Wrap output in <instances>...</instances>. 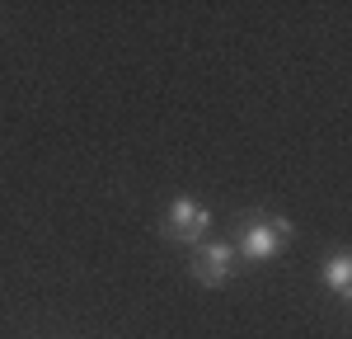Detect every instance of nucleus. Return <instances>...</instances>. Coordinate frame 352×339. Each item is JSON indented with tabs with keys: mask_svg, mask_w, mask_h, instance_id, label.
Masks as SVG:
<instances>
[{
	"mask_svg": "<svg viewBox=\"0 0 352 339\" xmlns=\"http://www.w3.org/2000/svg\"><path fill=\"white\" fill-rule=\"evenodd\" d=\"M287 240H292V222L287 217H258V222H249L240 231V259H254V264H263L272 254L287 250Z\"/></svg>",
	"mask_w": 352,
	"mask_h": 339,
	"instance_id": "f257e3e1",
	"label": "nucleus"
},
{
	"mask_svg": "<svg viewBox=\"0 0 352 339\" xmlns=\"http://www.w3.org/2000/svg\"><path fill=\"white\" fill-rule=\"evenodd\" d=\"M212 226V212L197 203V198H174L169 212H164V236L169 240H184V245H197Z\"/></svg>",
	"mask_w": 352,
	"mask_h": 339,
	"instance_id": "f03ea898",
	"label": "nucleus"
},
{
	"mask_svg": "<svg viewBox=\"0 0 352 339\" xmlns=\"http://www.w3.org/2000/svg\"><path fill=\"white\" fill-rule=\"evenodd\" d=\"M230 269H235V245L230 240H207L192 254V278L202 282V287H221V282L230 278Z\"/></svg>",
	"mask_w": 352,
	"mask_h": 339,
	"instance_id": "7ed1b4c3",
	"label": "nucleus"
},
{
	"mask_svg": "<svg viewBox=\"0 0 352 339\" xmlns=\"http://www.w3.org/2000/svg\"><path fill=\"white\" fill-rule=\"evenodd\" d=\"M324 282H329V292H333L338 302H352V259L348 254H333V259H329Z\"/></svg>",
	"mask_w": 352,
	"mask_h": 339,
	"instance_id": "20e7f679",
	"label": "nucleus"
}]
</instances>
